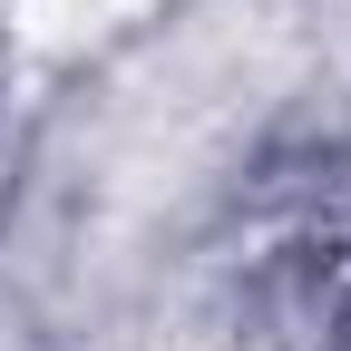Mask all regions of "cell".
Masks as SVG:
<instances>
[{"instance_id":"obj_1","label":"cell","mask_w":351,"mask_h":351,"mask_svg":"<svg viewBox=\"0 0 351 351\" xmlns=\"http://www.w3.org/2000/svg\"><path fill=\"white\" fill-rule=\"evenodd\" d=\"M156 0H10V29L29 39L39 59H78L98 49V39H117L127 20H147Z\"/></svg>"}]
</instances>
